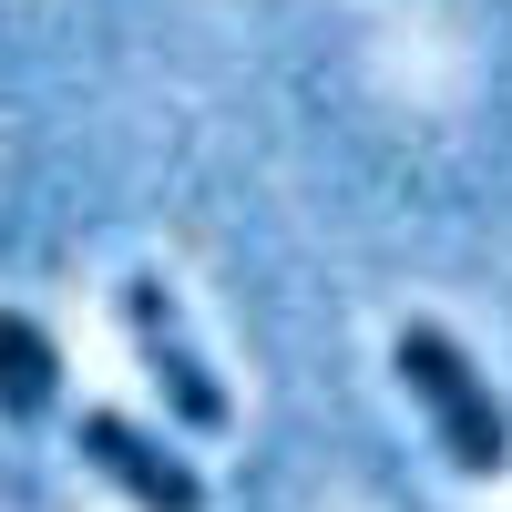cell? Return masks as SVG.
Here are the masks:
<instances>
[{
    "label": "cell",
    "instance_id": "obj_2",
    "mask_svg": "<svg viewBox=\"0 0 512 512\" xmlns=\"http://www.w3.org/2000/svg\"><path fill=\"white\" fill-rule=\"evenodd\" d=\"M123 328H134V349H144V379H154L164 420H175V431H205V441H216V431H226V379L205 369V349L185 338L175 287H164V277H123Z\"/></svg>",
    "mask_w": 512,
    "mask_h": 512
},
{
    "label": "cell",
    "instance_id": "obj_3",
    "mask_svg": "<svg viewBox=\"0 0 512 512\" xmlns=\"http://www.w3.org/2000/svg\"><path fill=\"white\" fill-rule=\"evenodd\" d=\"M72 441H82V461L134 502V512H205V482H195V461L175 451V441H154L144 420H123V410H82L72 420Z\"/></svg>",
    "mask_w": 512,
    "mask_h": 512
},
{
    "label": "cell",
    "instance_id": "obj_4",
    "mask_svg": "<svg viewBox=\"0 0 512 512\" xmlns=\"http://www.w3.org/2000/svg\"><path fill=\"white\" fill-rule=\"evenodd\" d=\"M52 410H62V338L41 318H21V308H0V420L41 431Z\"/></svg>",
    "mask_w": 512,
    "mask_h": 512
},
{
    "label": "cell",
    "instance_id": "obj_1",
    "mask_svg": "<svg viewBox=\"0 0 512 512\" xmlns=\"http://www.w3.org/2000/svg\"><path fill=\"white\" fill-rule=\"evenodd\" d=\"M390 359H400V390L420 400V420H431V441H441L451 472H461V482H502V461H512V420H502V400H492L482 359L461 349L441 318H410V328L390 338Z\"/></svg>",
    "mask_w": 512,
    "mask_h": 512
}]
</instances>
